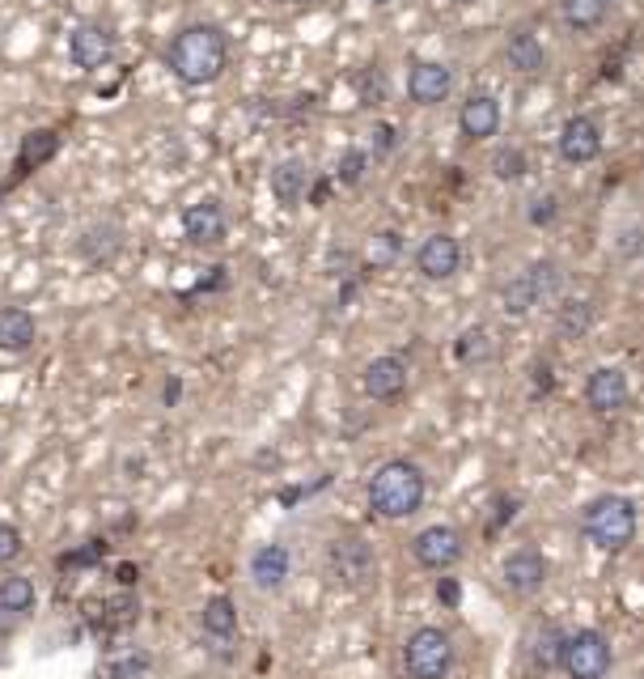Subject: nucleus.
Instances as JSON below:
<instances>
[{"label": "nucleus", "mask_w": 644, "mask_h": 679, "mask_svg": "<svg viewBox=\"0 0 644 679\" xmlns=\"http://www.w3.org/2000/svg\"><path fill=\"white\" fill-rule=\"evenodd\" d=\"M411 557L420 560L425 569H450V565H458L462 560V535L453 531V527H425V531L411 539Z\"/></svg>", "instance_id": "obj_13"}, {"label": "nucleus", "mask_w": 644, "mask_h": 679, "mask_svg": "<svg viewBox=\"0 0 644 679\" xmlns=\"http://www.w3.org/2000/svg\"><path fill=\"white\" fill-rule=\"evenodd\" d=\"M25 553V539L13 523H0V565H13Z\"/></svg>", "instance_id": "obj_33"}, {"label": "nucleus", "mask_w": 644, "mask_h": 679, "mask_svg": "<svg viewBox=\"0 0 644 679\" xmlns=\"http://www.w3.org/2000/svg\"><path fill=\"white\" fill-rule=\"evenodd\" d=\"M288 569H293V557L285 544H263L251 557V578L259 590H280L288 582Z\"/></svg>", "instance_id": "obj_22"}, {"label": "nucleus", "mask_w": 644, "mask_h": 679, "mask_svg": "<svg viewBox=\"0 0 644 679\" xmlns=\"http://www.w3.org/2000/svg\"><path fill=\"white\" fill-rule=\"evenodd\" d=\"M225 234H229V217H225V209H221V200L213 195H204V200H195L183 209V239L192 246H221L225 243Z\"/></svg>", "instance_id": "obj_8"}, {"label": "nucleus", "mask_w": 644, "mask_h": 679, "mask_svg": "<svg viewBox=\"0 0 644 679\" xmlns=\"http://www.w3.org/2000/svg\"><path fill=\"white\" fill-rule=\"evenodd\" d=\"M425 493H429V485H425V472L416 463L390 459L369 480V509L378 518H390V523L395 518H411L416 509L425 506Z\"/></svg>", "instance_id": "obj_2"}, {"label": "nucleus", "mask_w": 644, "mask_h": 679, "mask_svg": "<svg viewBox=\"0 0 644 679\" xmlns=\"http://www.w3.org/2000/svg\"><path fill=\"white\" fill-rule=\"evenodd\" d=\"M267 188H272L280 209H301L314 192V170L301 158H285V162L267 170Z\"/></svg>", "instance_id": "obj_11"}, {"label": "nucleus", "mask_w": 644, "mask_h": 679, "mask_svg": "<svg viewBox=\"0 0 644 679\" xmlns=\"http://www.w3.org/2000/svg\"><path fill=\"white\" fill-rule=\"evenodd\" d=\"M327 565H331L335 582L344 586H365L378 574V557L369 553L365 539H335L327 548Z\"/></svg>", "instance_id": "obj_10"}, {"label": "nucleus", "mask_w": 644, "mask_h": 679, "mask_svg": "<svg viewBox=\"0 0 644 679\" xmlns=\"http://www.w3.org/2000/svg\"><path fill=\"white\" fill-rule=\"evenodd\" d=\"M555 213H560V195L548 192V195H534V200H530V213H525V217H530V225H551Z\"/></svg>", "instance_id": "obj_34"}, {"label": "nucleus", "mask_w": 644, "mask_h": 679, "mask_svg": "<svg viewBox=\"0 0 644 679\" xmlns=\"http://www.w3.org/2000/svg\"><path fill=\"white\" fill-rule=\"evenodd\" d=\"M458 132H462V141H488V136H497L501 132V102L492 94H471L462 102V111H458Z\"/></svg>", "instance_id": "obj_17"}, {"label": "nucleus", "mask_w": 644, "mask_h": 679, "mask_svg": "<svg viewBox=\"0 0 644 679\" xmlns=\"http://www.w3.org/2000/svg\"><path fill=\"white\" fill-rule=\"evenodd\" d=\"M555 655H560V632L555 629H543V641L534 646V662L548 671V667H555Z\"/></svg>", "instance_id": "obj_37"}, {"label": "nucleus", "mask_w": 644, "mask_h": 679, "mask_svg": "<svg viewBox=\"0 0 644 679\" xmlns=\"http://www.w3.org/2000/svg\"><path fill=\"white\" fill-rule=\"evenodd\" d=\"M369 4H395V0H369Z\"/></svg>", "instance_id": "obj_42"}, {"label": "nucleus", "mask_w": 644, "mask_h": 679, "mask_svg": "<svg viewBox=\"0 0 644 679\" xmlns=\"http://www.w3.org/2000/svg\"><path fill=\"white\" fill-rule=\"evenodd\" d=\"M453 357L462 365L492 362V332H488V327H467L462 336L453 340Z\"/></svg>", "instance_id": "obj_29"}, {"label": "nucleus", "mask_w": 644, "mask_h": 679, "mask_svg": "<svg viewBox=\"0 0 644 679\" xmlns=\"http://www.w3.org/2000/svg\"><path fill=\"white\" fill-rule=\"evenodd\" d=\"M25 611H34V582L13 574V578H4V582H0V616L22 620Z\"/></svg>", "instance_id": "obj_28"}, {"label": "nucleus", "mask_w": 644, "mask_h": 679, "mask_svg": "<svg viewBox=\"0 0 644 679\" xmlns=\"http://www.w3.org/2000/svg\"><path fill=\"white\" fill-rule=\"evenodd\" d=\"M458 267H462V243L453 234H429L416 251V272L425 281H450Z\"/></svg>", "instance_id": "obj_15"}, {"label": "nucleus", "mask_w": 644, "mask_h": 679, "mask_svg": "<svg viewBox=\"0 0 644 679\" xmlns=\"http://www.w3.org/2000/svg\"><path fill=\"white\" fill-rule=\"evenodd\" d=\"M548 574H551L548 557L534 553V548H522V553H513V557L504 560V586H509L513 595H534V590H543Z\"/></svg>", "instance_id": "obj_19"}, {"label": "nucleus", "mask_w": 644, "mask_h": 679, "mask_svg": "<svg viewBox=\"0 0 644 679\" xmlns=\"http://www.w3.org/2000/svg\"><path fill=\"white\" fill-rule=\"evenodd\" d=\"M136 578H141V574H136L132 565H123V569H120V582H123V586H132V582H136Z\"/></svg>", "instance_id": "obj_39"}, {"label": "nucleus", "mask_w": 644, "mask_h": 679, "mask_svg": "<svg viewBox=\"0 0 644 679\" xmlns=\"http://www.w3.org/2000/svg\"><path fill=\"white\" fill-rule=\"evenodd\" d=\"M504 64L518 77H543L548 73V48L534 39V30H513L504 43Z\"/></svg>", "instance_id": "obj_20"}, {"label": "nucleus", "mask_w": 644, "mask_h": 679, "mask_svg": "<svg viewBox=\"0 0 644 679\" xmlns=\"http://www.w3.org/2000/svg\"><path fill=\"white\" fill-rule=\"evenodd\" d=\"M555 149L569 166H590L602 153V123L594 115H569L560 136H555Z\"/></svg>", "instance_id": "obj_9"}, {"label": "nucleus", "mask_w": 644, "mask_h": 679, "mask_svg": "<svg viewBox=\"0 0 644 679\" xmlns=\"http://www.w3.org/2000/svg\"><path fill=\"white\" fill-rule=\"evenodd\" d=\"M606 4H620V0H606Z\"/></svg>", "instance_id": "obj_43"}, {"label": "nucleus", "mask_w": 644, "mask_h": 679, "mask_svg": "<svg viewBox=\"0 0 644 679\" xmlns=\"http://www.w3.org/2000/svg\"><path fill=\"white\" fill-rule=\"evenodd\" d=\"M200 625H204L208 637H234V632H238V607H234V599L213 595V599L204 604V611H200Z\"/></svg>", "instance_id": "obj_26"}, {"label": "nucleus", "mask_w": 644, "mask_h": 679, "mask_svg": "<svg viewBox=\"0 0 644 679\" xmlns=\"http://www.w3.org/2000/svg\"><path fill=\"white\" fill-rule=\"evenodd\" d=\"M437 599H441L446 607H458L462 590H458V582H453V578H441V586H437Z\"/></svg>", "instance_id": "obj_38"}, {"label": "nucleus", "mask_w": 644, "mask_h": 679, "mask_svg": "<svg viewBox=\"0 0 644 679\" xmlns=\"http://www.w3.org/2000/svg\"><path fill=\"white\" fill-rule=\"evenodd\" d=\"M60 132L55 128H34V132H25L22 145H18V158H13V179H25L30 170H43L60 153Z\"/></svg>", "instance_id": "obj_21"}, {"label": "nucleus", "mask_w": 644, "mask_h": 679, "mask_svg": "<svg viewBox=\"0 0 644 679\" xmlns=\"http://www.w3.org/2000/svg\"><path fill=\"white\" fill-rule=\"evenodd\" d=\"M525 170H530V158L522 145H501L492 153V174L501 183H518V179H525Z\"/></svg>", "instance_id": "obj_30"}, {"label": "nucleus", "mask_w": 644, "mask_h": 679, "mask_svg": "<svg viewBox=\"0 0 644 679\" xmlns=\"http://www.w3.org/2000/svg\"><path fill=\"white\" fill-rule=\"evenodd\" d=\"M365 170H369V149H344L331 170V179L339 188H357L360 179H365Z\"/></svg>", "instance_id": "obj_31"}, {"label": "nucleus", "mask_w": 644, "mask_h": 679, "mask_svg": "<svg viewBox=\"0 0 644 679\" xmlns=\"http://www.w3.org/2000/svg\"><path fill=\"white\" fill-rule=\"evenodd\" d=\"M594 302L590 297H560V306H555V332L569 340H581L590 327H594Z\"/></svg>", "instance_id": "obj_24"}, {"label": "nucleus", "mask_w": 644, "mask_h": 679, "mask_svg": "<svg viewBox=\"0 0 644 679\" xmlns=\"http://www.w3.org/2000/svg\"><path fill=\"white\" fill-rule=\"evenodd\" d=\"M453 90V69L441 64V60H416L411 73H407V98L416 107H437L446 102Z\"/></svg>", "instance_id": "obj_14"}, {"label": "nucleus", "mask_w": 644, "mask_h": 679, "mask_svg": "<svg viewBox=\"0 0 644 679\" xmlns=\"http://www.w3.org/2000/svg\"><path fill=\"white\" fill-rule=\"evenodd\" d=\"M555 662L564 667L569 679H606L611 676V641L602 637L597 629H576L569 637H560V655Z\"/></svg>", "instance_id": "obj_5"}, {"label": "nucleus", "mask_w": 644, "mask_h": 679, "mask_svg": "<svg viewBox=\"0 0 644 679\" xmlns=\"http://www.w3.org/2000/svg\"><path fill=\"white\" fill-rule=\"evenodd\" d=\"M382 98H386V77H382V69L374 64V69L360 73V102H365V107H378Z\"/></svg>", "instance_id": "obj_32"}, {"label": "nucleus", "mask_w": 644, "mask_h": 679, "mask_svg": "<svg viewBox=\"0 0 644 679\" xmlns=\"http://www.w3.org/2000/svg\"><path fill=\"white\" fill-rule=\"evenodd\" d=\"M39 336V323L25 306H0V353H25Z\"/></svg>", "instance_id": "obj_23"}, {"label": "nucleus", "mask_w": 644, "mask_h": 679, "mask_svg": "<svg viewBox=\"0 0 644 679\" xmlns=\"http://www.w3.org/2000/svg\"><path fill=\"white\" fill-rule=\"evenodd\" d=\"M120 251H123V225H115V221H94V225L81 230V239H76V255H81L90 267L115 264Z\"/></svg>", "instance_id": "obj_18"}, {"label": "nucleus", "mask_w": 644, "mask_h": 679, "mask_svg": "<svg viewBox=\"0 0 644 679\" xmlns=\"http://www.w3.org/2000/svg\"><path fill=\"white\" fill-rule=\"evenodd\" d=\"M399 255H403V234L399 230H378L369 246H365V264L369 272H386V267L399 264Z\"/></svg>", "instance_id": "obj_27"}, {"label": "nucleus", "mask_w": 644, "mask_h": 679, "mask_svg": "<svg viewBox=\"0 0 644 679\" xmlns=\"http://www.w3.org/2000/svg\"><path fill=\"white\" fill-rule=\"evenodd\" d=\"M450 4H458V9H467V4H479V0H450Z\"/></svg>", "instance_id": "obj_40"}, {"label": "nucleus", "mask_w": 644, "mask_h": 679, "mask_svg": "<svg viewBox=\"0 0 644 679\" xmlns=\"http://www.w3.org/2000/svg\"><path fill=\"white\" fill-rule=\"evenodd\" d=\"M606 13H611L606 0H560V18L573 34H594L606 22Z\"/></svg>", "instance_id": "obj_25"}, {"label": "nucleus", "mask_w": 644, "mask_h": 679, "mask_svg": "<svg viewBox=\"0 0 644 679\" xmlns=\"http://www.w3.org/2000/svg\"><path fill=\"white\" fill-rule=\"evenodd\" d=\"M149 671V655H127L111 662V679H141Z\"/></svg>", "instance_id": "obj_35"}, {"label": "nucleus", "mask_w": 644, "mask_h": 679, "mask_svg": "<svg viewBox=\"0 0 644 679\" xmlns=\"http://www.w3.org/2000/svg\"><path fill=\"white\" fill-rule=\"evenodd\" d=\"M115 51H120V39H115V30L106 22H81L69 34V60L81 69V73H102V69H111Z\"/></svg>", "instance_id": "obj_7"}, {"label": "nucleus", "mask_w": 644, "mask_h": 679, "mask_svg": "<svg viewBox=\"0 0 644 679\" xmlns=\"http://www.w3.org/2000/svg\"><path fill=\"white\" fill-rule=\"evenodd\" d=\"M627 399H632V383H627V374L620 365H597L594 374L585 378V404L594 413H620V408H627Z\"/></svg>", "instance_id": "obj_12"}, {"label": "nucleus", "mask_w": 644, "mask_h": 679, "mask_svg": "<svg viewBox=\"0 0 644 679\" xmlns=\"http://www.w3.org/2000/svg\"><path fill=\"white\" fill-rule=\"evenodd\" d=\"M560 290H564V267L555 264V260H534V264H525L513 281H504L501 311L513 318H522V315H530L534 306L560 297Z\"/></svg>", "instance_id": "obj_3"}, {"label": "nucleus", "mask_w": 644, "mask_h": 679, "mask_svg": "<svg viewBox=\"0 0 644 679\" xmlns=\"http://www.w3.org/2000/svg\"><path fill=\"white\" fill-rule=\"evenodd\" d=\"M453 667V641L450 632L420 625L403 641V671L411 679H446Z\"/></svg>", "instance_id": "obj_6"}, {"label": "nucleus", "mask_w": 644, "mask_h": 679, "mask_svg": "<svg viewBox=\"0 0 644 679\" xmlns=\"http://www.w3.org/2000/svg\"><path fill=\"white\" fill-rule=\"evenodd\" d=\"M365 395L369 399H378V404H390V399H399L407 391V362L403 357H395V353H386V357H374V362L365 365Z\"/></svg>", "instance_id": "obj_16"}, {"label": "nucleus", "mask_w": 644, "mask_h": 679, "mask_svg": "<svg viewBox=\"0 0 644 679\" xmlns=\"http://www.w3.org/2000/svg\"><path fill=\"white\" fill-rule=\"evenodd\" d=\"M585 539L597 553H623L636 539V506L627 497H597L585 509Z\"/></svg>", "instance_id": "obj_4"}, {"label": "nucleus", "mask_w": 644, "mask_h": 679, "mask_svg": "<svg viewBox=\"0 0 644 679\" xmlns=\"http://www.w3.org/2000/svg\"><path fill=\"white\" fill-rule=\"evenodd\" d=\"M280 4H310V0H280Z\"/></svg>", "instance_id": "obj_41"}, {"label": "nucleus", "mask_w": 644, "mask_h": 679, "mask_svg": "<svg viewBox=\"0 0 644 679\" xmlns=\"http://www.w3.org/2000/svg\"><path fill=\"white\" fill-rule=\"evenodd\" d=\"M166 69L183 85H213L229 69V34L213 22L183 26L166 48Z\"/></svg>", "instance_id": "obj_1"}, {"label": "nucleus", "mask_w": 644, "mask_h": 679, "mask_svg": "<svg viewBox=\"0 0 644 679\" xmlns=\"http://www.w3.org/2000/svg\"><path fill=\"white\" fill-rule=\"evenodd\" d=\"M369 136H374V153H378V158H386V153H395V149H399V128H395V123H374V132H369Z\"/></svg>", "instance_id": "obj_36"}]
</instances>
